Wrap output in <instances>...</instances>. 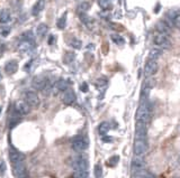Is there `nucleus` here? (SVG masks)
I'll return each instance as SVG.
<instances>
[{"label": "nucleus", "mask_w": 180, "mask_h": 178, "mask_svg": "<svg viewBox=\"0 0 180 178\" xmlns=\"http://www.w3.org/2000/svg\"><path fill=\"white\" fill-rule=\"evenodd\" d=\"M150 117H151V107L149 101H148V99L146 100H141L140 107H138V112H136L138 123L146 125V122L150 120Z\"/></svg>", "instance_id": "1"}, {"label": "nucleus", "mask_w": 180, "mask_h": 178, "mask_svg": "<svg viewBox=\"0 0 180 178\" xmlns=\"http://www.w3.org/2000/svg\"><path fill=\"white\" fill-rule=\"evenodd\" d=\"M89 146V141L87 139V137L81 136V135H78V136L73 137L71 140V147L76 151H79V152H82L84 150H87Z\"/></svg>", "instance_id": "2"}, {"label": "nucleus", "mask_w": 180, "mask_h": 178, "mask_svg": "<svg viewBox=\"0 0 180 178\" xmlns=\"http://www.w3.org/2000/svg\"><path fill=\"white\" fill-rule=\"evenodd\" d=\"M167 24L170 27H176L179 28L180 26V17H179V10L178 9H170L167 12Z\"/></svg>", "instance_id": "3"}, {"label": "nucleus", "mask_w": 180, "mask_h": 178, "mask_svg": "<svg viewBox=\"0 0 180 178\" xmlns=\"http://www.w3.org/2000/svg\"><path fill=\"white\" fill-rule=\"evenodd\" d=\"M24 100L25 103L32 108H38L40 107V98L37 96L34 91H25L24 92Z\"/></svg>", "instance_id": "4"}, {"label": "nucleus", "mask_w": 180, "mask_h": 178, "mask_svg": "<svg viewBox=\"0 0 180 178\" xmlns=\"http://www.w3.org/2000/svg\"><path fill=\"white\" fill-rule=\"evenodd\" d=\"M153 43L156 44V46H159L161 48H166V49L171 47V42L168 38V36L162 35V34H158V35L154 36L153 37Z\"/></svg>", "instance_id": "5"}, {"label": "nucleus", "mask_w": 180, "mask_h": 178, "mask_svg": "<svg viewBox=\"0 0 180 178\" xmlns=\"http://www.w3.org/2000/svg\"><path fill=\"white\" fill-rule=\"evenodd\" d=\"M71 166L74 170H87L88 160L84 157H76L71 162Z\"/></svg>", "instance_id": "6"}, {"label": "nucleus", "mask_w": 180, "mask_h": 178, "mask_svg": "<svg viewBox=\"0 0 180 178\" xmlns=\"http://www.w3.org/2000/svg\"><path fill=\"white\" fill-rule=\"evenodd\" d=\"M9 159L12 162V165L17 164V162H22L25 159V155L16 148H14L12 146H10L9 147Z\"/></svg>", "instance_id": "7"}, {"label": "nucleus", "mask_w": 180, "mask_h": 178, "mask_svg": "<svg viewBox=\"0 0 180 178\" xmlns=\"http://www.w3.org/2000/svg\"><path fill=\"white\" fill-rule=\"evenodd\" d=\"M48 78L44 76V75H38V76H35L32 81V86L33 89L37 90V91H41V90H44L45 86L48 85Z\"/></svg>", "instance_id": "8"}, {"label": "nucleus", "mask_w": 180, "mask_h": 178, "mask_svg": "<svg viewBox=\"0 0 180 178\" xmlns=\"http://www.w3.org/2000/svg\"><path fill=\"white\" fill-rule=\"evenodd\" d=\"M148 151V142L145 140H136L134 143V154L138 157L144 156Z\"/></svg>", "instance_id": "9"}, {"label": "nucleus", "mask_w": 180, "mask_h": 178, "mask_svg": "<svg viewBox=\"0 0 180 178\" xmlns=\"http://www.w3.org/2000/svg\"><path fill=\"white\" fill-rule=\"evenodd\" d=\"M12 167H14V175L16 176V178H27L28 172H27L26 166H25V164L23 161L14 164Z\"/></svg>", "instance_id": "10"}, {"label": "nucleus", "mask_w": 180, "mask_h": 178, "mask_svg": "<svg viewBox=\"0 0 180 178\" xmlns=\"http://www.w3.org/2000/svg\"><path fill=\"white\" fill-rule=\"evenodd\" d=\"M158 68H159V65L156 63V61H148L146 64L144 66V75L145 76H152L154 75L156 72H158Z\"/></svg>", "instance_id": "11"}, {"label": "nucleus", "mask_w": 180, "mask_h": 178, "mask_svg": "<svg viewBox=\"0 0 180 178\" xmlns=\"http://www.w3.org/2000/svg\"><path fill=\"white\" fill-rule=\"evenodd\" d=\"M76 100H77V95H76V93H74L73 90L68 89L66 92L63 93L62 101H63V103L66 104V105H71V104H73V103L76 102Z\"/></svg>", "instance_id": "12"}, {"label": "nucleus", "mask_w": 180, "mask_h": 178, "mask_svg": "<svg viewBox=\"0 0 180 178\" xmlns=\"http://www.w3.org/2000/svg\"><path fill=\"white\" fill-rule=\"evenodd\" d=\"M35 48V43L30 41H22L18 44V49L22 53H30Z\"/></svg>", "instance_id": "13"}, {"label": "nucleus", "mask_w": 180, "mask_h": 178, "mask_svg": "<svg viewBox=\"0 0 180 178\" xmlns=\"http://www.w3.org/2000/svg\"><path fill=\"white\" fill-rule=\"evenodd\" d=\"M135 138H136V140H145V138H146V125L138 123L136 131H135Z\"/></svg>", "instance_id": "14"}, {"label": "nucleus", "mask_w": 180, "mask_h": 178, "mask_svg": "<svg viewBox=\"0 0 180 178\" xmlns=\"http://www.w3.org/2000/svg\"><path fill=\"white\" fill-rule=\"evenodd\" d=\"M15 112L20 115H25L30 112V107L25 102H16L15 103Z\"/></svg>", "instance_id": "15"}, {"label": "nucleus", "mask_w": 180, "mask_h": 178, "mask_svg": "<svg viewBox=\"0 0 180 178\" xmlns=\"http://www.w3.org/2000/svg\"><path fill=\"white\" fill-rule=\"evenodd\" d=\"M156 29L159 31V34H162V35H169L171 33V27L169 26L166 21H159L156 23Z\"/></svg>", "instance_id": "16"}, {"label": "nucleus", "mask_w": 180, "mask_h": 178, "mask_svg": "<svg viewBox=\"0 0 180 178\" xmlns=\"http://www.w3.org/2000/svg\"><path fill=\"white\" fill-rule=\"evenodd\" d=\"M18 70V63L17 61L12 59V61H8L5 65V71L7 74H15Z\"/></svg>", "instance_id": "17"}, {"label": "nucleus", "mask_w": 180, "mask_h": 178, "mask_svg": "<svg viewBox=\"0 0 180 178\" xmlns=\"http://www.w3.org/2000/svg\"><path fill=\"white\" fill-rule=\"evenodd\" d=\"M45 0H37V2H36L34 7H33V9H32V15L33 16H37V15H40L41 12L44 10V8H45Z\"/></svg>", "instance_id": "18"}, {"label": "nucleus", "mask_w": 180, "mask_h": 178, "mask_svg": "<svg viewBox=\"0 0 180 178\" xmlns=\"http://www.w3.org/2000/svg\"><path fill=\"white\" fill-rule=\"evenodd\" d=\"M144 166H145V162H144V160L141 158V157H138V156H136V157L132 160V170L133 172L144 169Z\"/></svg>", "instance_id": "19"}, {"label": "nucleus", "mask_w": 180, "mask_h": 178, "mask_svg": "<svg viewBox=\"0 0 180 178\" xmlns=\"http://www.w3.org/2000/svg\"><path fill=\"white\" fill-rule=\"evenodd\" d=\"M68 89H69V82L66 80H59L54 86V91L56 90V92H64Z\"/></svg>", "instance_id": "20"}, {"label": "nucleus", "mask_w": 180, "mask_h": 178, "mask_svg": "<svg viewBox=\"0 0 180 178\" xmlns=\"http://www.w3.org/2000/svg\"><path fill=\"white\" fill-rule=\"evenodd\" d=\"M133 177L134 178H154V176L150 172H146L144 169H141V170L133 172Z\"/></svg>", "instance_id": "21"}, {"label": "nucleus", "mask_w": 180, "mask_h": 178, "mask_svg": "<svg viewBox=\"0 0 180 178\" xmlns=\"http://www.w3.org/2000/svg\"><path fill=\"white\" fill-rule=\"evenodd\" d=\"M20 121H22V115L14 111V113H12V117H10V120H9V128H14Z\"/></svg>", "instance_id": "22"}, {"label": "nucleus", "mask_w": 180, "mask_h": 178, "mask_svg": "<svg viewBox=\"0 0 180 178\" xmlns=\"http://www.w3.org/2000/svg\"><path fill=\"white\" fill-rule=\"evenodd\" d=\"M48 30V25H45V24H40L38 26H37V28H36V35L38 36V37H41V38H43L44 36L46 35Z\"/></svg>", "instance_id": "23"}, {"label": "nucleus", "mask_w": 180, "mask_h": 178, "mask_svg": "<svg viewBox=\"0 0 180 178\" xmlns=\"http://www.w3.org/2000/svg\"><path fill=\"white\" fill-rule=\"evenodd\" d=\"M10 20V14L8 12V10L4 9L0 11V23L1 24H7Z\"/></svg>", "instance_id": "24"}, {"label": "nucleus", "mask_w": 180, "mask_h": 178, "mask_svg": "<svg viewBox=\"0 0 180 178\" xmlns=\"http://www.w3.org/2000/svg\"><path fill=\"white\" fill-rule=\"evenodd\" d=\"M98 5L102 10H110L113 8V4L109 0H98Z\"/></svg>", "instance_id": "25"}, {"label": "nucleus", "mask_w": 180, "mask_h": 178, "mask_svg": "<svg viewBox=\"0 0 180 178\" xmlns=\"http://www.w3.org/2000/svg\"><path fill=\"white\" fill-rule=\"evenodd\" d=\"M160 56H161V51L158 49V48L151 49L150 53H149V59H150V61H156Z\"/></svg>", "instance_id": "26"}, {"label": "nucleus", "mask_w": 180, "mask_h": 178, "mask_svg": "<svg viewBox=\"0 0 180 178\" xmlns=\"http://www.w3.org/2000/svg\"><path fill=\"white\" fill-rule=\"evenodd\" d=\"M80 19H81V21H82V23H84L88 28H91V27H92V25H94V20L91 19V17H89V16H87V15L82 14V15L80 16Z\"/></svg>", "instance_id": "27"}, {"label": "nucleus", "mask_w": 180, "mask_h": 178, "mask_svg": "<svg viewBox=\"0 0 180 178\" xmlns=\"http://www.w3.org/2000/svg\"><path fill=\"white\" fill-rule=\"evenodd\" d=\"M68 43H69V45H70L71 47L76 48V49H80V48H81V46H82V43H81V41H79L78 38H76V37L71 38V39H70Z\"/></svg>", "instance_id": "28"}, {"label": "nucleus", "mask_w": 180, "mask_h": 178, "mask_svg": "<svg viewBox=\"0 0 180 178\" xmlns=\"http://www.w3.org/2000/svg\"><path fill=\"white\" fill-rule=\"evenodd\" d=\"M112 41H113L116 45H120V46H122V45L125 44V39H124L120 35H117V34H113V35H112Z\"/></svg>", "instance_id": "29"}, {"label": "nucleus", "mask_w": 180, "mask_h": 178, "mask_svg": "<svg viewBox=\"0 0 180 178\" xmlns=\"http://www.w3.org/2000/svg\"><path fill=\"white\" fill-rule=\"evenodd\" d=\"M108 130H109V123H108V122H102V125H99L98 131H99V133H100L102 137L106 136V133H107Z\"/></svg>", "instance_id": "30"}, {"label": "nucleus", "mask_w": 180, "mask_h": 178, "mask_svg": "<svg viewBox=\"0 0 180 178\" xmlns=\"http://www.w3.org/2000/svg\"><path fill=\"white\" fill-rule=\"evenodd\" d=\"M88 176H89L88 170H76L73 175L74 178H88Z\"/></svg>", "instance_id": "31"}, {"label": "nucleus", "mask_w": 180, "mask_h": 178, "mask_svg": "<svg viewBox=\"0 0 180 178\" xmlns=\"http://www.w3.org/2000/svg\"><path fill=\"white\" fill-rule=\"evenodd\" d=\"M56 25H58V27L60 28V29H64L66 28V12L62 16V17L58 20V23H56Z\"/></svg>", "instance_id": "32"}, {"label": "nucleus", "mask_w": 180, "mask_h": 178, "mask_svg": "<svg viewBox=\"0 0 180 178\" xmlns=\"http://www.w3.org/2000/svg\"><path fill=\"white\" fill-rule=\"evenodd\" d=\"M118 161H120V157H118V156H113V157H110V158L107 160V166L115 167L117 165Z\"/></svg>", "instance_id": "33"}, {"label": "nucleus", "mask_w": 180, "mask_h": 178, "mask_svg": "<svg viewBox=\"0 0 180 178\" xmlns=\"http://www.w3.org/2000/svg\"><path fill=\"white\" fill-rule=\"evenodd\" d=\"M94 172H95V177L100 178L102 176V168L100 164H96V166L94 168Z\"/></svg>", "instance_id": "34"}, {"label": "nucleus", "mask_w": 180, "mask_h": 178, "mask_svg": "<svg viewBox=\"0 0 180 178\" xmlns=\"http://www.w3.org/2000/svg\"><path fill=\"white\" fill-rule=\"evenodd\" d=\"M22 38H23V41H30V42H34V35H33V33L28 30V31H25L23 36H22Z\"/></svg>", "instance_id": "35"}, {"label": "nucleus", "mask_w": 180, "mask_h": 178, "mask_svg": "<svg viewBox=\"0 0 180 178\" xmlns=\"http://www.w3.org/2000/svg\"><path fill=\"white\" fill-rule=\"evenodd\" d=\"M89 8H90V4L88 2V1H84L82 4H80L79 5V10L82 12H87L88 10H89Z\"/></svg>", "instance_id": "36"}, {"label": "nucleus", "mask_w": 180, "mask_h": 178, "mask_svg": "<svg viewBox=\"0 0 180 178\" xmlns=\"http://www.w3.org/2000/svg\"><path fill=\"white\" fill-rule=\"evenodd\" d=\"M73 59H74V54L73 53H66L64 55V57H63V61H64V63H66V64H70Z\"/></svg>", "instance_id": "37"}, {"label": "nucleus", "mask_w": 180, "mask_h": 178, "mask_svg": "<svg viewBox=\"0 0 180 178\" xmlns=\"http://www.w3.org/2000/svg\"><path fill=\"white\" fill-rule=\"evenodd\" d=\"M96 84H97V86H99V85H100V86H102V85H106V84H107V80H106V78H98Z\"/></svg>", "instance_id": "38"}, {"label": "nucleus", "mask_w": 180, "mask_h": 178, "mask_svg": "<svg viewBox=\"0 0 180 178\" xmlns=\"http://www.w3.org/2000/svg\"><path fill=\"white\" fill-rule=\"evenodd\" d=\"M6 172V164H5V161H0V174H4V172Z\"/></svg>", "instance_id": "39"}, {"label": "nucleus", "mask_w": 180, "mask_h": 178, "mask_svg": "<svg viewBox=\"0 0 180 178\" xmlns=\"http://www.w3.org/2000/svg\"><path fill=\"white\" fill-rule=\"evenodd\" d=\"M80 90H81L82 92H84V93L88 92V84L86 83V82H84V83L80 85Z\"/></svg>", "instance_id": "40"}, {"label": "nucleus", "mask_w": 180, "mask_h": 178, "mask_svg": "<svg viewBox=\"0 0 180 178\" xmlns=\"http://www.w3.org/2000/svg\"><path fill=\"white\" fill-rule=\"evenodd\" d=\"M54 41H55V37H54V36H51V37H50V39H48V44H50V45H52Z\"/></svg>", "instance_id": "41"}, {"label": "nucleus", "mask_w": 180, "mask_h": 178, "mask_svg": "<svg viewBox=\"0 0 180 178\" xmlns=\"http://www.w3.org/2000/svg\"><path fill=\"white\" fill-rule=\"evenodd\" d=\"M1 78H2V75H1V74H0V80H1Z\"/></svg>", "instance_id": "42"}, {"label": "nucleus", "mask_w": 180, "mask_h": 178, "mask_svg": "<svg viewBox=\"0 0 180 178\" xmlns=\"http://www.w3.org/2000/svg\"><path fill=\"white\" fill-rule=\"evenodd\" d=\"M69 178H74V177H73V176H71V177H69Z\"/></svg>", "instance_id": "43"}, {"label": "nucleus", "mask_w": 180, "mask_h": 178, "mask_svg": "<svg viewBox=\"0 0 180 178\" xmlns=\"http://www.w3.org/2000/svg\"><path fill=\"white\" fill-rule=\"evenodd\" d=\"M0 112H1V108H0Z\"/></svg>", "instance_id": "44"}, {"label": "nucleus", "mask_w": 180, "mask_h": 178, "mask_svg": "<svg viewBox=\"0 0 180 178\" xmlns=\"http://www.w3.org/2000/svg\"><path fill=\"white\" fill-rule=\"evenodd\" d=\"M109 1H110V0H109Z\"/></svg>", "instance_id": "45"}]
</instances>
